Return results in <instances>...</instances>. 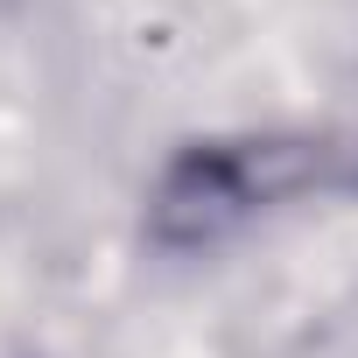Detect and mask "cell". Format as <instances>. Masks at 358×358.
Here are the masks:
<instances>
[{
    "label": "cell",
    "mask_w": 358,
    "mask_h": 358,
    "mask_svg": "<svg viewBox=\"0 0 358 358\" xmlns=\"http://www.w3.org/2000/svg\"><path fill=\"white\" fill-rule=\"evenodd\" d=\"M351 148L316 141V134H253V141H190L162 162L148 183V239L162 253H204L246 218L302 197V190H337L351 183Z\"/></svg>",
    "instance_id": "cell-1"
}]
</instances>
